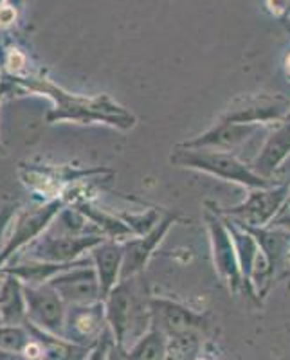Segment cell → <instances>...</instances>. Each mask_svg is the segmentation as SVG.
Masks as SVG:
<instances>
[{"label": "cell", "mask_w": 290, "mask_h": 360, "mask_svg": "<svg viewBox=\"0 0 290 360\" xmlns=\"http://www.w3.org/2000/svg\"><path fill=\"white\" fill-rule=\"evenodd\" d=\"M177 220L175 213H166L164 218H160L156 224V227L151 231H148L146 234H141V238H134V240H128L123 245V263H121V276H119V281H125L128 278H134L139 272H143L144 266H146L148 259L151 258L153 250L157 249L163 238L166 236V233L170 231L173 224Z\"/></svg>", "instance_id": "12"}, {"label": "cell", "mask_w": 290, "mask_h": 360, "mask_svg": "<svg viewBox=\"0 0 290 360\" xmlns=\"http://www.w3.org/2000/svg\"><path fill=\"white\" fill-rule=\"evenodd\" d=\"M105 308L99 301L90 304H72L69 314H65V330L63 339L87 340L96 339L103 332Z\"/></svg>", "instance_id": "15"}, {"label": "cell", "mask_w": 290, "mask_h": 360, "mask_svg": "<svg viewBox=\"0 0 290 360\" xmlns=\"http://www.w3.org/2000/svg\"><path fill=\"white\" fill-rule=\"evenodd\" d=\"M103 242L99 234L69 236V234L45 233L27 245L25 258L44 263H70L85 250H92Z\"/></svg>", "instance_id": "6"}, {"label": "cell", "mask_w": 290, "mask_h": 360, "mask_svg": "<svg viewBox=\"0 0 290 360\" xmlns=\"http://www.w3.org/2000/svg\"><path fill=\"white\" fill-rule=\"evenodd\" d=\"M286 204H290V195H289V200H286ZM286 204H285V205H286Z\"/></svg>", "instance_id": "35"}, {"label": "cell", "mask_w": 290, "mask_h": 360, "mask_svg": "<svg viewBox=\"0 0 290 360\" xmlns=\"http://www.w3.org/2000/svg\"><path fill=\"white\" fill-rule=\"evenodd\" d=\"M63 303L69 304H90L101 299L98 274L89 262H80L78 265H70L69 269L58 272L47 283Z\"/></svg>", "instance_id": "9"}, {"label": "cell", "mask_w": 290, "mask_h": 360, "mask_svg": "<svg viewBox=\"0 0 290 360\" xmlns=\"http://www.w3.org/2000/svg\"><path fill=\"white\" fill-rule=\"evenodd\" d=\"M290 112V101L282 94H251L238 98L220 121L231 123L272 124L279 123Z\"/></svg>", "instance_id": "8"}, {"label": "cell", "mask_w": 290, "mask_h": 360, "mask_svg": "<svg viewBox=\"0 0 290 360\" xmlns=\"http://www.w3.org/2000/svg\"><path fill=\"white\" fill-rule=\"evenodd\" d=\"M22 63H24V58L20 56V54L15 51V53L9 54V60H8V67L11 70H18L22 67Z\"/></svg>", "instance_id": "24"}, {"label": "cell", "mask_w": 290, "mask_h": 360, "mask_svg": "<svg viewBox=\"0 0 290 360\" xmlns=\"http://www.w3.org/2000/svg\"><path fill=\"white\" fill-rule=\"evenodd\" d=\"M285 69H286V74L290 76V53L286 54V58H285Z\"/></svg>", "instance_id": "29"}, {"label": "cell", "mask_w": 290, "mask_h": 360, "mask_svg": "<svg viewBox=\"0 0 290 360\" xmlns=\"http://www.w3.org/2000/svg\"><path fill=\"white\" fill-rule=\"evenodd\" d=\"M290 153V121H279V124L274 128L270 134H267L265 141L262 143L260 150L253 160L249 162V168L258 176L269 180L274 172L279 168V164L286 159Z\"/></svg>", "instance_id": "13"}, {"label": "cell", "mask_w": 290, "mask_h": 360, "mask_svg": "<svg viewBox=\"0 0 290 360\" xmlns=\"http://www.w3.org/2000/svg\"><path fill=\"white\" fill-rule=\"evenodd\" d=\"M285 27H286V31H289V33H290V27H289V25H285Z\"/></svg>", "instance_id": "34"}, {"label": "cell", "mask_w": 290, "mask_h": 360, "mask_svg": "<svg viewBox=\"0 0 290 360\" xmlns=\"http://www.w3.org/2000/svg\"><path fill=\"white\" fill-rule=\"evenodd\" d=\"M168 355V340L163 330H151L135 342L127 360H164Z\"/></svg>", "instance_id": "20"}, {"label": "cell", "mask_w": 290, "mask_h": 360, "mask_svg": "<svg viewBox=\"0 0 290 360\" xmlns=\"http://www.w3.org/2000/svg\"><path fill=\"white\" fill-rule=\"evenodd\" d=\"M15 359V355L13 353H8L4 352V349H0V360H13Z\"/></svg>", "instance_id": "28"}, {"label": "cell", "mask_w": 290, "mask_h": 360, "mask_svg": "<svg viewBox=\"0 0 290 360\" xmlns=\"http://www.w3.org/2000/svg\"><path fill=\"white\" fill-rule=\"evenodd\" d=\"M20 85L27 86L29 90L42 92L49 96L56 107L47 115V121H76V123H92V121H103V123L114 124V127L128 130L135 124V117L130 112L125 110L112 101L108 96H98V98H83V96L69 94L63 89L51 83L49 79H24L17 78Z\"/></svg>", "instance_id": "1"}, {"label": "cell", "mask_w": 290, "mask_h": 360, "mask_svg": "<svg viewBox=\"0 0 290 360\" xmlns=\"http://www.w3.org/2000/svg\"><path fill=\"white\" fill-rule=\"evenodd\" d=\"M29 333H33L37 342L42 348V359L44 360H85L89 355V348L83 344L70 342L63 337L51 335L37 326H29Z\"/></svg>", "instance_id": "17"}, {"label": "cell", "mask_w": 290, "mask_h": 360, "mask_svg": "<svg viewBox=\"0 0 290 360\" xmlns=\"http://www.w3.org/2000/svg\"><path fill=\"white\" fill-rule=\"evenodd\" d=\"M290 195V186H269L249 189V195L241 204L227 209H215V213L246 229H260L272 224L282 214Z\"/></svg>", "instance_id": "3"}, {"label": "cell", "mask_w": 290, "mask_h": 360, "mask_svg": "<svg viewBox=\"0 0 290 360\" xmlns=\"http://www.w3.org/2000/svg\"><path fill=\"white\" fill-rule=\"evenodd\" d=\"M283 22H285V25H289V27H290V15H289V18H286V20H283Z\"/></svg>", "instance_id": "32"}, {"label": "cell", "mask_w": 290, "mask_h": 360, "mask_svg": "<svg viewBox=\"0 0 290 360\" xmlns=\"http://www.w3.org/2000/svg\"><path fill=\"white\" fill-rule=\"evenodd\" d=\"M62 198H56V200H51L47 204L34 205V207L22 211L15 221V229H13L11 236L8 238L4 249L0 252V266L4 265L18 249L29 245L34 238L40 236L49 227L54 217L62 211Z\"/></svg>", "instance_id": "10"}, {"label": "cell", "mask_w": 290, "mask_h": 360, "mask_svg": "<svg viewBox=\"0 0 290 360\" xmlns=\"http://www.w3.org/2000/svg\"><path fill=\"white\" fill-rule=\"evenodd\" d=\"M267 137V124L254 123H231V121H220L215 127L209 128L202 135L191 141L179 144L177 148H188V150H218L237 155L240 148L262 146Z\"/></svg>", "instance_id": "4"}, {"label": "cell", "mask_w": 290, "mask_h": 360, "mask_svg": "<svg viewBox=\"0 0 290 360\" xmlns=\"http://www.w3.org/2000/svg\"><path fill=\"white\" fill-rule=\"evenodd\" d=\"M272 225H278V227L290 231V214H279V217L272 221Z\"/></svg>", "instance_id": "26"}, {"label": "cell", "mask_w": 290, "mask_h": 360, "mask_svg": "<svg viewBox=\"0 0 290 360\" xmlns=\"http://www.w3.org/2000/svg\"><path fill=\"white\" fill-rule=\"evenodd\" d=\"M29 340L31 335L20 324H0V349L17 355L24 352Z\"/></svg>", "instance_id": "21"}, {"label": "cell", "mask_w": 290, "mask_h": 360, "mask_svg": "<svg viewBox=\"0 0 290 360\" xmlns=\"http://www.w3.org/2000/svg\"><path fill=\"white\" fill-rule=\"evenodd\" d=\"M25 319L24 285L13 276L0 279V323L20 324Z\"/></svg>", "instance_id": "18"}, {"label": "cell", "mask_w": 290, "mask_h": 360, "mask_svg": "<svg viewBox=\"0 0 290 360\" xmlns=\"http://www.w3.org/2000/svg\"><path fill=\"white\" fill-rule=\"evenodd\" d=\"M172 162L184 166V168L204 172L217 179L233 182L247 189L269 188L272 186L269 180L258 176L249 168V162L241 160L238 155L218 150H188V148H177V152L172 155Z\"/></svg>", "instance_id": "2"}, {"label": "cell", "mask_w": 290, "mask_h": 360, "mask_svg": "<svg viewBox=\"0 0 290 360\" xmlns=\"http://www.w3.org/2000/svg\"><path fill=\"white\" fill-rule=\"evenodd\" d=\"M76 209H78L80 213H82L90 224L94 225L99 234H108V236H112L114 240L115 238H125L134 234V231H132L128 225H125L123 221L118 220V218L112 217V214L105 213L101 209L90 205L89 202H80V204H76Z\"/></svg>", "instance_id": "19"}, {"label": "cell", "mask_w": 290, "mask_h": 360, "mask_svg": "<svg viewBox=\"0 0 290 360\" xmlns=\"http://www.w3.org/2000/svg\"><path fill=\"white\" fill-rule=\"evenodd\" d=\"M286 265H289V269H290V250H289V256H286Z\"/></svg>", "instance_id": "31"}, {"label": "cell", "mask_w": 290, "mask_h": 360, "mask_svg": "<svg viewBox=\"0 0 290 360\" xmlns=\"http://www.w3.org/2000/svg\"><path fill=\"white\" fill-rule=\"evenodd\" d=\"M206 224H208L209 236H211L215 270H217L218 276L227 283L231 290H240V288L244 287V283H241L237 250H234L233 238L229 234V229L227 225H225L224 218L217 213L206 214Z\"/></svg>", "instance_id": "11"}, {"label": "cell", "mask_w": 290, "mask_h": 360, "mask_svg": "<svg viewBox=\"0 0 290 360\" xmlns=\"http://www.w3.org/2000/svg\"><path fill=\"white\" fill-rule=\"evenodd\" d=\"M105 317L114 333L118 346L121 348L128 335L134 333V326H141L144 317V303L137 295V288L128 285V279L106 294Z\"/></svg>", "instance_id": "5"}, {"label": "cell", "mask_w": 290, "mask_h": 360, "mask_svg": "<svg viewBox=\"0 0 290 360\" xmlns=\"http://www.w3.org/2000/svg\"><path fill=\"white\" fill-rule=\"evenodd\" d=\"M106 360H127V356L121 355V352H119V348H114L108 352V359Z\"/></svg>", "instance_id": "27"}, {"label": "cell", "mask_w": 290, "mask_h": 360, "mask_svg": "<svg viewBox=\"0 0 290 360\" xmlns=\"http://www.w3.org/2000/svg\"><path fill=\"white\" fill-rule=\"evenodd\" d=\"M283 121H290V112L285 115V119H283Z\"/></svg>", "instance_id": "33"}, {"label": "cell", "mask_w": 290, "mask_h": 360, "mask_svg": "<svg viewBox=\"0 0 290 360\" xmlns=\"http://www.w3.org/2000/svg\"><path fill=\"white\" fill-rule=\"evenodd\" d=\"M282 214H290V204H286V205H285V207H283Z\"/></svg>", "instance_id": "30"}, {"label": "cell", "mask_w": 290, "mask_h": 360, "mask_svg": "<svg viewBox=\"0 0 290 360\" xmlns=\"http://www.w3.org/2000/svg\"><path fill=\"white\" fill-rule=\"evenodd\" d=\"M24 299L25 319L51 335L63 337L67 314L65 303L49 285L45 287L44 285H38V287L24 285Z\"/></svg>", "instance_id": "7"}, {"label": "cell", "mask_w": 290, "mask_h": 360, "mask_svg": "<svg viewBox=\"0 0 290 360\" xmlns=\"http://www.w3.org/2000/svg\"><path fill=\"white\" fill-rule=\"evenodd\" d=\"M198 360H202V359H198Z\"/></svg>", "instance_id": "36"}, {"label": "cell", "mask_w": 290, "mask_h": 360, "mask_svg": "<svg viewBox=\"0 0 290 360\" xmlns=\"http://www.w3.org/2000/svg\"><path fill=\"white\" fill-rule=\"evenodd\" d=\"M92 262H94L96 274H98L101 299L115 287L121 276V263H123V245L115 242H101L92 249Z\"/></svg>", "instance_id": "16"}, {"label": "cell", "mask_w": 290, "mask_h": 360, "mask_svg": "<svg viewBox=\"0 0 290 360\" xmlns=\"http://www.w3.org/2000/svg\"><path fill=\"white\" fill-rule=\"evenodd\" d=\"M17 207L18 204H8L0 209V252H2V249H4L6 245L4 240H8V238H6V231H8L13 217L17 214Z\"/></svg>", "instance_id": "22"}, {"label": "cell", "mask_w": 290, "mask_h": 360, "mask_svg": "<svg viewBox=\"0 0 290 360\" xmlns=\"http://www.w3.org/2000/svg\"><path fill=\"white\" fill-rule=\"evenodd\" d=\"M270 184L272 186H282V184L290 186V153L286 155V159L279 164V168L274 172V175L270 176Z\"/></svg>", "instance_id": "23"}, {"label": "cell", "mask_w": 290, "mask_h": 360, "mask_svg": "<svg viewBox=\"0 0 290 360\" xmlns=\"http://www.w3.org/2000/svg\"><path fill=\"white\" fill-rule=\"evenodd\" d=\"M15 18V11L11 8H0V24L8 25Z\"/></svg>", "instance_id": "25"}, {"label": "cell", "mask_w": 290, "mask_h": 360, "mask_svg": "<svg viewBox=\"0 0 290 360\" xmlns=\"http://www.w3.org/2000/svg\"><path fill=\"white\" fill-rule=\"evenodd\" d=\"M150 311L160 324L159 330L168 332L170 335H180V333L196 332L206 328V315L195 314L182 304L170 301V299L156 297L148 301Z\"/></svg>", "instance_id": "14"}]
</instances>
